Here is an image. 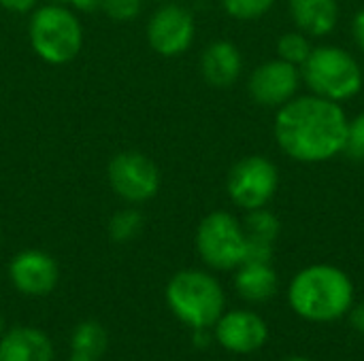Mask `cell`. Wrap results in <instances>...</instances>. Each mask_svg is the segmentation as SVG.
<instances>
[{"mask_svg":"<svg viewBox=\"0 0 364 361\" xmlns=\"http://www.w3.org/2000/svg\"><path fill=\"white\" fill-rule=\"evenodd\" d=\"M350 119L339 102L316 94L294 96L277 109L273 132L279 149L303 164L328 162L343 153Z\"/></svg>","mask_w":364,"mask_h":361,"instance_id":"obj_1","label":"cell"},{"mask_svg":"<svg viewBox=\"0 0 364 361\" xmlns=\"http://www.w3.org/2000/svg\"><path fill=\"white\" fill-rule=\"evenodd\" d=\"M286 298L299 319L326 326L348 317L356 302V287L352 277L339 266L311 264L292 277Z\"/></svg>","mask_w":364,"mask_h":361,"instance_id":"obj_2","label":"cell"},{"mask_svg":"<svg viewBox=\"0 0 364 361\" xmlns=\"http://www.w3.org/2000/svg\"><path fill=\"white\" fill-rule=\"evenodd\" d=\"M164 298L173 315L192 330H211L226 311L222 283L198 268L175 272L166 283Z\"/></svg>","mask_w":364,"mask_h":361,"instance_id":"obj_3","label":"cell"},{"mask_svg":"<svg viewBox=\"0 0 364 361\" xmlns=\"http://www.w3.org/2000/svg\"><path fill=\"white\" fill-rule=\"evenodd\" d=\"M30 47L45 64L62 66L73 62L83 49V23L75 9L66 4H43L30 13Z\"/></svg>","mask_w":364,"mask_h":361,"instance_id":"obj_4","label":"cell"},{"mask_svg":"<svg viewBox=\"0 0 364 361\" xmlns=\"http://www.w3.org/2000/svg\"><path fill=\"white\" fill-rule=\"evenodd\" d=\"M301 79L311 94L339 104L352 100L364 83L358 60L337 45L314 47L307 62L301 66Z\"/></svg>","mask_w":364,"mask_h":361,"instance_id":"obj_5","label":"cell"},{"mask_svg":"<svg viewBox=\"0 0 364 361\" xmlns=\"http://www.w3.org/2000/svg\"><path fill=\"white\" fill-rule=\"evenodd\" d=\"M194 245L203 264L220 272L237 270L247 253L243 223L228 211L209 213L196 228Z\"/></svg>","mask_w":364,"mask_h":361,"instance_id":"obj_6","label":"cell"},{"mask_svg":"<svg viewBox=\"0 0 364 361\" xmlns=\"http://www.w3.org/2000/svg\"><path fill=\"white\" fill-rule=\"evenodd\" d=\"M107 179L113 194L126 204H134V206L156 198L162 183L158 164L149 155L136 149H126L115 153L109 160Z\"/></svg>","mask_w":364,"mask_h":361,"instance_id":"obj_7","label":"cell"},{"mask_svg":"<svg viewBox=\"0 0 364 361\" xmlns=\"http://www.w3.org/2000/svg\"><path fill=\"white\" fill-rule=\"evenodd\" d=\"M279 187V170L264 155H245L228 172L226 191L230 200L247 211L267 206Z\"/></svg>","mask_w":364,"mask_h":361,"instance_id":"obj_8","label":"cell"},{"mask_svg":"<svg viewBox=\"0 0 364 361\" xmlns=\"http://www.w3.org/2000/svg\"><path fill=\"white\" fill-rule=\"evenodd\" d=\"M149 47L162 57L183 55L196 36V21L192 11L177 2H162L149 15L145 26Z\"/></svg>","mask_w":364,"mask_h":361,"instance_id":"obj_9","label":"cell"},{"mask_svg":"<svg viewBox=\"0 0 364 361\" xmlns=\"http://www.w3.org/2000/svg\"><path fill=\"white\" fill-rule=\"evenodd\" d=\"M213 340L232 355H254L269 343L271 330L267 319L252 309H232L211 328Z\"/></svg>","mask_w":364,"mask_h":361,"instance_id":"obj_10","label":"cell"},{"mask_svg":"<svg viewBox=\"0 0 364 361\" xmlns=\"http://www.w3.org/2000/svg\"><path fill=\"white\" fill-rule=\"evenodd\" d=\"M301 81L303 79L299 66L275 57L252 70L247 91L256 104L267 109H279L294 96H299Z\"/></svg>","mask_w":364,"mask_h":361,"instance_id":"obj_11","label":"cell"},{"mask_svg":"<svg viewBox=\"0 0 364 361\" xmlns=\"http://www.w3.org/2000/svg\"><path fill=\"white\" fill-rule=\"evenodd\" d=\"M9 279L13 287L26 296H47L60 281V268L49 253L26 249L9 262Z\"/></svg>","mask_w":364,"mask_h":361,"instance_id":"obj_12","label":"cell"},{"mask_svg":"<svg viewBox=\"0 0 364 361\" xmlns=\"http://www.w3.org/2000/svg\"><path fill=\"white\" fill-rule=\"evenodd\" d=\"M200 72L211 87L226 89L235 85L243 72L241 49L230 40L209 43L200 55Z\"/></svg>","mask_w":364,"mask_h":361,"instance_id":"obj_13","label":"cell"},{"mask_svg":"<svg viewBox=\"0 0 364 361\" xmlns=\"http://www.w3.org/2000/svg\"><path fill=\"white\" fill-rule=\"evenodd\" d=\"M235 291L247 304H267L279 291V277L271 262H243L235 270Z\"/></svg>","mask_w":364,"mask_h":361,"instance_id":"obj_14","label":"cell"},{"mask_svg":"<svg viewBox=\"0 0 364 361\" xmlns=\"http://www.w3.org/2000/svg\"><path fill=\"white\" fill-rule=\"evenodd\" d=\"M0 361H53V345L43 330L13 328L0 336Z\"/></svg>","mask_w":364,"mask_h":361,"instance_id":"obj_15","label":"cell"},{"mask_svg":"<svg viewBox=\"0 0 364 361\" xmlns=\"http://www.w3.org/2000/svg\"><path fill=\"white\" fill-rule=\"evenodd\" d=\"M288 11L296 30L309 38L328 36L339 21L337 0H288Z\"/></svg>","mask_w":364,"mask_h":361,"instance_id":"obj_16","label":"cell"},{"mask_svg":"<svg viewBox=\"0 0 364 361\" xmlns=\"http://www.w3.org/2000/svg\"><path fill=\"white\" fill-rule=\"evenodd\" d=\"M109 345L107 330L96 321H83L70 336V361H98Z\"/></svg>","mask_w":364,"mask_h":361,"instance_id":"obj_17","label":"cell"},{"mask_svg":"<svg viewBox=\"0 0 364 361\" xmlns=\"http://www.w3.org/2000/svg\"><path fill=\"white\" fill-rule=\"evenodd\" d=\"M241 223H243L247 243H254V245L275 247V243H277V238L282 234L279 217L273 211H269L267 206L247 211Z\"/></svg>","mask_w":364,"mask_h":361,"instance_id":"obj_18","label":"cell"},{"mask_svg":"<svg viewBox=\"0 0 364 361\" xmlns=\"http://www.w3.org/2000/svg\"><path fill=\"white\" fill-rule=\"evenodd\" d=\"M143 226H145V219H143V213L130 204L126 209H119L111 215L109 219V236L113 243L117 245H126V243H132L141 232H143Z\"/></svg>","mask_w":364,"mask_h":361,"instance_id":"obj_19","label":"cell"},{"mask_svg":"<svg viewBox=\"0 0 364 361\" xmlns=\"http://www.w3.org/2000/svg\"><path fill=\"white\" fill-rule=\"evenodd\" d=\"M314 45H311V38L307 34H303L301 30H292V32H286L279 40H277V57L288 62V64H294V66H303L311 53Z\"/></svg>","mask_w":364,"mask_h":361,"instance_id":"obj_20","label":"cell"},{"mask_svg":"<svg viewBox=\"0 0 364 361\" xmlns=\"http://www.w3.org/2000/svg\"><path fill=\"white\" fill-rule=\"evenodd\" d=\"M275 0H222L224 11L239 19V21H252L262 15H267L273 9Z\"/></svg>","mask_w":364,"mask_h":361,"instance_id":"obj_21","label":"cell"},{"mask_svg":"<svg viewBox=\"0 0 364 361\" xmlns=\"http://www.w3.org/2000/svg\"><path fill=\"white\" fill-rule=\"evenodd\" d=\"M143 0H102L100 11L117 23H128L141 15Z\"/></svg>","mask_w":364,"mask_h":361,"instance_id":"obj_22","label":"cell"},{"mask_svg":"<svg viewBox=\"0 0 364 361\" xmlns=\"http://www.w3.org/2000/svg\"><path fill=\"white\" fill-rule=\"evenodd\" d=\"M343 153L358 162L364 160V111L360 115H356L348 126V140H346Z\"/></svg>","mask_w":364,"mask_h":361,"instance_id":"obj_23","label":"cell"},{"mask_svg":"<svg viewBox=\"0 0 364 361\" xmlns=\"http://www.w3.org/2000/svg\"><path fill=\"white\" fill-rule=\"evenodd\" d=\"M0 6L9 13L23 15V13H32L36 9L38 0H0Z\"/></svg>","mask_w":364,"mask_h":361,"instance_id":"obj_24","label":"cell"},{"mask_svg":"<svg viewBox=\"0 0 364 361\" xmlns=\"http://www.w3.org/2000/svg\"><path fill=\"white\" fill-rule=\"evenodd\" d=\"M348 319H350V326L354 328V332L364 338V300L354 302V306L348 313Z\"/></svg>","mask_w":364,"mask_h":361,"instance_id":"obj_25","label":"cell"},{"mask_svg":"<svg viewBox=\"0 0 364 361\" xmlns=\"http://www.w3.org/2000/svg\"><path fill=\"white\" fill-rule=\"evenodd\" d=\"M352 34H354V40H356L358 49L364 53V9L354 15V21H352Z\"/></svg>","mask_w":364,"mask_h":361,"instance_id":"obj_26","label":"cell"},{"mask_svg":"<svg viewBox=\"0 0 364 361\" xmlns=\"http://www.w3.org/2000/svg\"><path fill=\"white\" fill-rule=\"evenodd\" d=\"M279 361H314V360L303 357V355H292V357H284V360H279Z\"/></svg>","mask_w":364,"mask_h":361,"instance_id":"obj_27","label":"cell"},{"mask_svg":"<svg viewBox=\"0 0 364 361\" xmlns=\"http://www.w3.org/2000/svg\"><path fill=\"white\" fill-rule=\"evenodd\" d=\"M49 2H55V4H66V6H70V2H73V0H49Z\"/></svg>","mask_w":364,"mask_h":361,"instance_id":"obj_28","label":"cell"},{"mask_svg":"<svg viewBox=\"0 0 364 361\" xmlns=\"http://www.w3.org/2000/svg\"><path fill=\"white\" fill-rule=\"evenodd\" d=\"M4 334V319H2V313H0V336Z\"/></svg>","mask_w":364,"mask_h":361,"instance_id":"obj_29","label":"cell"},{"mask_svg":"<svg viewBox=\"0 0 364 361\" xmlns=\"http://www.w3.org/2000/svg\"><path fill=\"white\" fill-rule=\"evenodd\" d=\"M154 2H158V4H162V2H171V0H154Z\"/></svg>","mask_w":364,"mask_h":361,"instance_id":"obj_30","label":"cell"},{"mask_svg":"<svg viewBox=\"0 0 364 361\" xmlns=\"http://www.w3.org/2000/svg\"><path fill=\"white\" fill-rule=\"evenodd\" d=\"M0 243H2V228H0Z\"/></svg>","mask_w":364,"mask_h":361,"instance_id":"obj_31","label":"cell"}]
</instances>
